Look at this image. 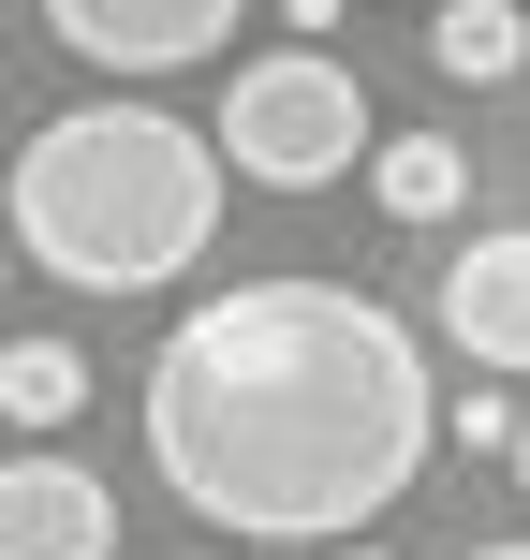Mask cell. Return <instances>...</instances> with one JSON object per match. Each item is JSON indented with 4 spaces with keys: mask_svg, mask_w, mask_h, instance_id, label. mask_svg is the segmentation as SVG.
I'll list each match as a JSON object with an SVG mask.
<instances>
[{
    "mask_svg": "<svg viewBox=\"0 0 530 560\" xmlns=\"http://www.w3.org/2000/svg\"><path fill=\"white\" fill-rule=\"evenodd\" d=\"M443 443L427 339L354 280H222L148 354V472L177 516L251 546L368 532Z\"/></svg>",
    "mask_w": 530,
    "mask_h": 560,
    "instance_id": "6da1fadb",
    "label": "cell"
},
{
    "mask_svg": "<svg viewBox=\"0 0 530 560\" xmlns=\"http://www.w3.org/2000/svg\"><path fill=\"white\" fill-rule=\"evenodd\" d=\"M0 236L59 295H163L222 236V148L163 104H74L30 133L15 192H0Z\"/></svg>",
    "mask_w": 530,
    "mask_h": 560,
    "instance_id": "7a4b0ae2",
    "label": "cell"
},
{
    "mask_svg": "<svg viewBox=\"0 0 530 560\" xmlns=\"http://www.w3.org/2000/svg\"><path fill=\"white\" fill-rule=\"evenodd\" d=\"M207 148H222L251 192H325V177L368 163V89L339 74L325 45H280V59H251V74L222 89Z\"/></svg>",
    "mask_w": 530,
    "mask_h": 560,
    "instance_id": "3957f363",
    "label": "cell"
},
{
    "mask_svg": "<svg viewBox=\"0 0 530 560\" xmlns=\"http://www.w3.org/2000/svg\"><path fill=\"white\" fill-rule=\"evenodd\" d=\"M251 0H45V30L89 59V74H177V59L236 45Z\"/></svg>",
    "mask_w": 530,
    "mask_h": 560,
    "instance_id": "277c9868",
    "label": "cell"
},
{
    "mask_svg": "<svg viewBox=\"0 0 530 560\" xmlns=\"http://www.w3.org/2000/svg\"><path fill=\"white\" fill-rule=\"evenodd\" d=\"M0 560H118V487L74 457H0Z\"/></svg>",
    "mask_w": 530,
    "mask_h": 560,
    "instance_id": "5b68a950",
    "label": "cell"
},
{
    "mask_svg": "<svg viewBox=\"0 0 530 560\" xmlns=\"http://www.w3.org/2000/svg\"><path fill=\"white\" fill-rule=\"evenodd\" d=\"M427 310H443V339H457L472 369H530V222H516V236H472Z\"/></svg>",
    "mask_w": 530,
    "mask_h": 560,
    "instance_id": "8992f818",
    "label": "cell"
},
{
    "mask_svg": "<svg viewBox=\"0 0 530 560\" xmlns=\"http://www.w3.org/2000/svg\"><path fill=\"white\" fill-rule=\"evenodd\" d=\"M427 59H443L457 89H516L530 74V0H443V15H427Z\"/></svg>",
    "mask_w": 530,
    "mask_h": 560,
    "instance_id": "52a82bcc",
    "label": "cell"
},
{
    "mask_svg": "<svg viewBox=\"0 0 530 560\" xmlns=\"http://www.w3.org/2000/svg\"><path fill=\"white\" fill-rule=\"evenodd\" d=\"M368 192H384V222H457L472 163H457L443 133H368Z\"/></svg>",
    "mask_w": 530,
    "mask_h": 560,
    "instance_id": "ba28073f",
    "label": "cell"
},
{
    "mask_svg": "<svg viewBox=\"0 0 530 560\" xmlns=\"http://www.w3.org/2000/svg\"><path fill=\"white\" fill-rule=\"evenodd\" d=\"M74 413H89L74 339H0V428H74Z\"/></svg>",
    "mask_w": 530,
    "mask_h": 560,
    "instance_id": "9c48e42d",
    "label": "cell"
},
{
    "mask_svg": "<svg viewBox=\"0 0 530 560\" xmlns=\"http://www.w3.org/2000/svg\"><path fill=\"white\" fill-rule=\"evenodd\" d=\"M443 428H457L472 457H502V443H516V398H443Z\"/></svg>",
    "mask_w": 530,
    "mask_h": 560,
    "instance_id": "30bf717a",
    "label": "cell"
},
{
    "mask_svg": "<svg viewBox=\"0 0 530 560\" xmlns=\"http://www.w3.org/2000/svg\"><path fill=\"white\" fill-rule=\"evenodd\" d=\"M502 457H516V487H530V413H516V443H502Z\"/></svg>",
    "mask_w": 530,
    "mask_h": 560,
    "instance_id": "8fae6325",
    "label": "cell"
},
{
    "mask_svg": "<svg viewBox=\"0 0 530 560\" xmlns=\"http://www.w3.org/2000/svg\"><path fill=\"white\" fill-rule=\"evenodd\" d=\"M325 560H384V546H325Z\"/></svg>",
    "mask_w": 530,
    "mask_h": 560,
    "instance_id": "7c38bea8",
    "label": "cell"
},
{
    "mask_svg": "<svg viewBox=\"0 0 530 560\" xmlns=\"http://www.w3.org/2000/svg\"><path fill=\"white\" fill-rule=\"evenodd\" d=\"M472 560H530V546H472Z\"/></svg>",
    "mask_w": 530,
    "mask_h": 560,
    "instance_id": "4fadbf2b",
    "label": "cell"
},
{
    "mask_svg": "<svg viewBox=\"0 0 530 560\" xmlns=\"http://www.w3.org/2000/svg\"><path fill=\"white\" fill-rule=\"evenodd\" d=\"M0 266H15V236H0Z\"/></svg>",
    "mask_w": 530,
    "mask_h": 560,
    "instance_id": "5bb4252c",
    "label": "cell"
}]
</instances>
